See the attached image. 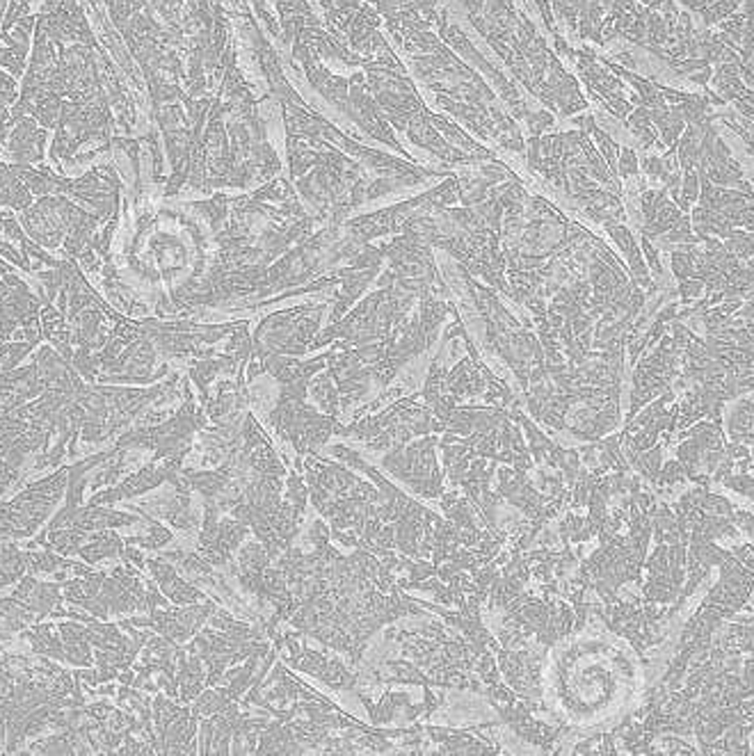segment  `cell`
<instances>
[{"mask_svg": "<svg viewBox=\"0 0 754 756\" xmlns=\"http://www.w3.org/2000/svg\"><path fill=\"white\" fill-rule=\"evenodd\" d=\"M325 309V302L322 304H302V307L277 311L263 318L259 327L254 329V336H252L250 359H261L268 357V354L297 357V354L309 353L318 327H321Z\"/></svg>", "mask_w": 754, "mask_h": 756, "instance_id": "1", "label": "cell"}, {"mask_svg": "<svg viewBox=\"0 0 754 756\" xmlns=\"http://www.w3.org/2000/svg\"><path fill=\"white\" fill-rule=\"evenodd\" d=\"M69 469L72 466H62L44 480L28 485L10 503L0 505V535L12 537V539L35 535L41 523L48 519L53 507L66 494Z\"/></svg>", "mask_w": 754, "mask_h": 756, "instance_id": "2", "label": "cell"}, {"mask_svg": "<svg viewBox=\"0 0 754 756\" xmlns=\"http://www.w3.org/2000/svg\"><path fill=\"white\" fill-rule=\"evenodd\" d=\"M437 437L425 435L424 439L387 450L384 457H380V466L403 485H407L414 494L439 501L446 489H443V473L437 462Z\"/></svg>", "mask_w": 754, "mask_h": 756, "instance_id": "3", "label": "cell"}, {"mask_svg": "<svg viewBox=\"0 0 754 756\" xmlns=\"http://www.w3.org/2000/svg\"><path fill=\"white\" fill-rule=\"evenodd\" d=\"M85 213V208L73 204L66 194H47L41 197L37 204H32L30 208L23 210V226H26L28 234L32 235V241L37 245L44 247H62L66 234L72 231L73 222Z\"/></svg>", "mask_w": 754, "mask_h": 756, "instance_id": "4", "label": "cell"}, {"mask_svg": "<svg viewBox=\"0 0 754 756\" xmlns=\"http://www.w3.org/2000/svg\"><path fill=\"white\" fill-rule=\"evenodd\" d=\"M184 464L174 460H151L149 464H144L142 469L135 471L126 478V480L117 482V485L107 487L103 491H94L92 501L87 505H113V503L128 501L133 496L147 494V491L156 489V487L165 485V482H172L176 475L181 473Z\"/></svg>", "mask_w": 754, "mask_h": 756, "instance_id": "5", "label": "cell"}, {"mask_svg": "<svg viewBox=\"0 0 754 756\" xmlns=\"http://www.w3.org/2000/svg\"><path fill=\"white\" fill-rule=\"evenodd\" d=\"M47 140L48 128L41 126L30 115H23L10 131V138L5 142V154L14 163L21 165L44 163V158H47V151H44Z\"/></svg>", "mask_w": 754, "mask_h": 756, "instance_id": "6", "label": "cell"}, {"mask_svg": "<svg viewBox=\"0 0 754 756\" xmlns=\"http://www.w3.org/2000/svg\"><path fill=\"white\" fill-rule=\"evenodd\" d=\"M144 569H149L153 581L159 582L160 592H163L174 606H190V603H199L209 599L204 590L194 588V582L185 581L184 573L174 567L169 560H165V557H149Z\"/></svg>", "mask_w": 754, "mask_h": 756, "instance_id": "7", "label": "cell"}, {"mask_svg": "<svg viewBox=\"0 0 754 756\" xmlns=\"http://www.w3.org/2000/svg\"><path fill=\"white\" fill-rule=\"evenodd\" d=\"M124 551H126V542L124 537L115 532V528H106V531H97L90 535L85 544L78 548V556L85 560L87 565H97L101 560H110V557H119L122 560Z\"/></svg>", "mask_w": 754, "mask_h": 756, "instance_id": "8", "label": "cell"}, {"mask_svg": "<svg viewBox=\"0 0 754 756\" xmlns=\"http://www.w3.org/2000/svg\"><path fill=\"white\" fill-rule=\"evenodd\" d=\"M35 194L10 172V165L0 163V204L12 210H26L32 206Z\"/></svg>", "mask_w": 754, "mask_h": 756, "instance_id": "9", "label": "cell"}, {"mask_svg": "<svg viewBox=\"0 0 754 756\" xmlns=\"http://www.w3.org/2000/svg\"><path fill=\"white\" fill-rule=\"evenodd\" d=\"M28 572L26 551H21L19 544L10 542L0 548V588L14 585Z\"/></svg>", "mask_w": 754, "mask_h": 756, "instance_id": "10", "label": "cell"}, {"mask_svg": "<svg viewBox=\"0 0 754 756\" xmlns=\"http://www.w3.org/2000/svg\"><path fill=\"white\" fill-rule=\"evenodd\" d=\"M37 348V343L32 341H7L0 345V373H7V370H14L16 366H19L23 359L28 357V354L32 353V350Z\"/></svg>", "mask_w": 754, "mask_h": 756, "instance_id": "11", "label": "cell"}, {"mask_svg": "<svg viewBox=\"0 0 754 756\" xmlns=\"http://www.w3.org/2000/svg\"><path fill=\"white\" fill-rule=\"evenodd\" d=\"M30 3L32 0H10V7H7L3 26H0V37H3V39L10 35L12 28H14L21 19H26V16L30 14Z\"/></svg>", "mask_w": 754, "mask_h": 756, "instance_id": "12", "label": "cell"}, {"mask_svg": "<svg viewBox=\"0 0 754 756\" xmlns=\"http://www.w3.org/2000/svg\"><path fill=\"white\" fill-rule=\"evenodd\" d=\"M19 101V85L16 78L10 73H3L0 69V107H10Z\"/></svg>", "mask_w": 754, "mask_h": 756, "instance_id": "13", "label": "cell"}, {"mask_svg": "<svg viewBox=\"0 0 754 756\" xmlns=\"http://www.w3.org/2000/svg\"><path fill=\"white\" fill-rule=\"evenodd\" d=\"M0 226H3V231H5L7 238H12V241L21 242V238H26V231L21 229V222H16V217L12 213H5V217L0 220Z\"/></svg>", "mask_w": 754, "mask_h": 756, "instance_id": "14", "label": "cell"}, {"mask_svg": "<svg viewBox=\"0 0 754 756\" xmlns=\"http://www.w3.org/2000/svg\"><path fill=\"white\" fill-rule=\"evenodd\" d=\"M10 272H16V270L10 266V263H5V261H3V259H0V276L10 275Z\"/></svg>", "mask_w": 754, "mask_h": 756, "instance_id": "15", "label": "cell"}, {"mask_svg": "<svg viewBox=\"0 0 754 756\" xmlns=\"http://www.w3.org/2000/svg\"><path fill=\"white\" fill-rule=\"evenodd\" d=\"M5 5L7 0H0V26H3V19H5Z\"/></svg>", "mask_w": 754, "mask_h": 756, "instance_id": "16", "label": "cell"}]
</instances>
